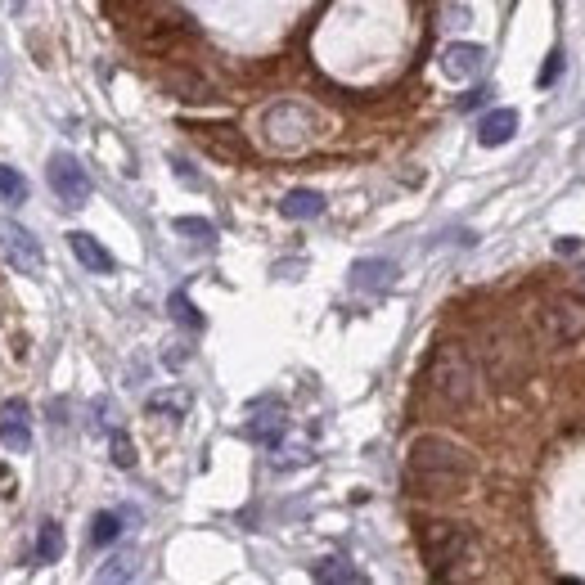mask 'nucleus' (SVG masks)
Returning a JSON list of instances; mask_svg holds the SVG:
<instances>
[{
  "label": "nucleus",
  "mask_w": 585,
  "mask_h": 585,
  "mask_svg": "<svg viewBox=\"0 0 585 585\" xmlns=\"http://www.w3.org/2000/svg\"><path fill=\"white\" fill-rule=\"evenodd\" d=\"M405 482L419 495H459L473 482V455L459 441L423 432L414 437L410 459H405Z\"/></svg>",
  "instance_id": "nucleus-1"
},
{
  "label": "nucleus",
  "mask_w": 585,
  "mask_h": 585,
  "mask_svg": "<svg viewBox=\"0 0 585 585\" xmlns=\"http://www.w3.org/2000/svg\"><path fill=\"white\" fill-rule=\"evenodd\" d=\"M477 536L468 522H450V518H428L419 527V554L428 563L432 576H455L459 567L473 558Z\"/></svg>",
  "instance_id": "nucleus-2"
},
{
  "label": "nucleus",
  "mask_w": 585,
  "mask_h": 585,
  "mask_svg": "<svg viewBox=\"0 0 585 585\" xmlns=\"http://www.w3.org/2000/svg\"><path fill=\"white\" fill-rule=\"evenodd\" d=\"M324 131V117L320 108L302 104V99H279V104H270L266 113H261V140L270 144V149H306L311 140H320Z\"/></svg>",
  "instance_id": "nucleus-3"
},
{
  "label": "nucleus",
  "mask_w": 585,
  "mask_h": 585,
  "mask_svg": "<svg viewBox=\"0 0 585 585\" xmlns=\"http://www.w3.org/2000/svg\"><path fill=\"white\" fill-rule=\"evenodd\" d=\"M428 392L437 396L441 405H468L477 396V365L468 360L464 347L455 342H441L428 360V374H423Z\"/></svg>",
  "instance_id": "nucleus-4"
},
{
  "label": "nucleus",
  "mask_w": 585,
  "mask_h": 585,
  "mask_svg": "<svg viewBox=\"0 0 585 585\" xmlns=\"http://www.w3.org/2000/svg\"><path fill=\"white\" fill-rule=\"evenodd\" d=\"M540 333H545L554 347H572V342L585 338V297H549L540 306Z\"/></svg>",
  "instance_id": "nucleus-5"
},
{
  "label": "nucleus",
  "mask_w": 585,
  "mask_h": 585,
  "mask_svg": "<svg viewBox=\"0 0 585 585\" xmlns=\"http://www.w3.org/2000/svg\"><path fill=\"white\" fill-rule=\"evenodd\" d=\"M0 252H5V261L18 270V275L41 279V270H45L41 239H36L32 230H23L18 221H9V216H0Z\"/></svg>",
  "instance_id": "nucleus-6"
},
{
  "label": "nucleus",
  "mask_w": 585,
  "mask_h": 585,
  "mask_svg": "<svg viewBox=\"0 0 585 585\" xmlns=\"http://www.w3.org/2000/svg\"><path fill=\"white\" fill-rule=\"evenodd\" d=\"M45 176H50V189L59 194L63 207H86L90 203V176H86V167H81L72 153H50Z\"/></svg>",
  "instance_id": "nucleus-7"
},
{
  "label": "nucleus",
  "mask_w": 585,
  "mask_h": 585,
  "mask_svg": "<svg viewBox=\"0 0 585 585\" xmlns=\"http://www.w3.org/2000/svg\"><path fill=\"white\" fill-rule=\"evenodd\" d=\"M0 446H9L14 455L32 450V419H27V401H9L0 410Z\"/></svg>",
  "instance_id": "nucleus-8"
},
{
  "label": "nucleus",
  "mask_w": 585,
  "mask_h": 585,
  "mask_svg": "<svg viewBox=\"0 0 585 585\" xmlns=\"http://www.w3.org/2000/svg\"><path fill=\"white\" fill-rule=\"evenodd\" d=\"M482 68H486V50H482V45H473V41H455V45H446V50H441V72H446V77H455V81L477 77Z\"/></svg>",
  "instance_id": "nucleus-9"
},
{
  "label": "nucleus",
  "mask_w": 585,
  "mask_h": 585,
  "mask_svg": "<svg viewBox=\"0 0 585 585\" xmlns=\"http://www.w3.org/2000/svg\"><path fill=\"white\" fill-rule=\"evenodd\" d=\"M68 248H72V257L81 261V266L90 270V275H113V252L104 248V243L95 239V234H86V230H72L68 234Z\"/></svg>",
  "instance_id": "nucleus-10"
},
{
  "label": "nucleus",
  "mask_w": 585,
  "mask_h": 585,
  "mask_svg": "<svg viewBox=\"0 0 585 585\" xmlns=\"http://www.w3.org/2000/svg\"><path fill=\"white\" fill-rule=\"evenodd\" d=\"M392 284H396V266L387 257H360L351 266V288H360V293H383Z\"/></svg>",
  "instance_id": "nucleus-11"
},
{
  "label": "nucleus",
  "mask_w": 585,
  "mask_h": 585,
  "mask_svg": "<svg viewBox=\"0 0 585 585\" xmlns=\"http://www.w3.org/2000/svg\"><path fill=\"white\" fill-rule=\"evenodd\" d=\"M513 135H518V113H513V108H495V113H486L482 122H477V144H482V149H500Z\"/></svg>",
  "instance_id": "nucleus-12"
},
{
  "label": "nucleus",
  "mask_w": 585,
  "mask_h": 585,
  "mask_svg": "<svg viewBox=\"0 0 585 585\" xmlns=\"http://www.w3.org/2000/svg\"><path fill=\"white\" fill-rule=\"evenodd\" d=\"M284 432H288V419H284V410H279V405H270L266 414H252V419L243 423V437L257 441V446H270V450L284 441Z\"/></svg>",
  "instance_id": "nucleus-13"
},
{
  "label": "nucleus",
  "mask_w": 585,
  "mask_h": 585,
  "mask_svg": "<svg viewBox=\"0 0 585 585\" xmlns=\"http://www.w3.org/2000/svg\"><path fill=\"white\" fill-rule=\"evenodd\" d=\"M320 212L324 194H315V189H288L284 203H279V216H288V221H315Z\"/></svg>",
  "instance_id": "nucleus-14"
},
{
  "label": "nucleus",
  "mask_w": 585,
  "mask_h": 585,
  "mask_svg": "<svg viewBox=\"0 0 585 585\" xmlns=\"http://www.w3.org/2000/svg\"><path fill=\"white\" fill-rule=\"evenodd\" d=\"M311 576L324 581V585H360L365 581V572H356L347 558H320V563L311 567Z\"/></svg>",
  "instance_id": "nucleus-15"
},
{
  "label": "nucleus",
  "mask_w": 585,
  "mask_h": 585,
  "mask_svg": "<svg viewBox=\"0 0 585 585\" xmlns=\"http://www.w3.org/2000/svg\"><path fill=\"white\" fill-rule=\"evenodd\" d=\"M36 563H59L63 558V527L54 518L41 522V531H36Z\"/></svg>",
  "instance_id": "nucleus-16"
},
{
  "label": "nucleus",
  "mask_w": 585,
  "mask_h": 585,
  "mask_svg": "<svg viewBox=\"0 0 585 585\" xmlns=\"http://www.w3.org/2000/svg\"><path fill=\"white\" fill-rule=\"evenodd\" d=\"M225 126H189V135H198V144H207L212 153H221V158H239V140H225Z\"/></svg>",
  "instance_id": "nucleus-17"
},
{
  "label": "nucleus",
  "mask_w": 585,
  "mask_h": 585,
  "mask_svg": "<svg viewBox=\"0 0 585 585\" xmlns=\"http://www.w3.org/2000/svg\"><path fill=\"white\" fill-rule=\"evenodd\" d=\"M117 536H122V513L99 509L95 518H90V540H95V545H113Z\"/></svg>",
  "instance_id": "nucleus-18"
},
{
  "label": "nucleus",
  "mask_w": 585,
  "mask_h": 585,
  "mask_svg": "<svg viewBox=\"0 0 585 585\" xmlns=\"http://www.w3.org/2000/svg\"><path fill=\"white\" fill-rule=\"evenodd\" d=\"M0 198L5 203H27V176L14 167H0Z\"/></svg>",
  "instance_id": "nucleus-19"
},
{
  "label": "nucleus",
  "mask_w": 585,
  "mask_h": 585,
  "mask_svg": "<svg viewBox=\"0 0 585 585\" xmlns=\"http://www.w3.org/2000/svg\"><path fill=\"white\" fill-rule=\"evenodd\" d=\"M185 410H189V396L185 392H176V396L162 392V396H153V401H149V414H171V419H180Z\"/></svg>",
  "instance_id": "nucleus-20"
},
{
  "label": "nucleus",
  "mask_w": 585,
  "mask_h": 585,
  "mask_svg": "<svg viewBox=\"0 0 585 585\" xmlns=\"http://www.w3.org/2000/svg\"><path fill=\"white\" fill-rule=\"evenodd\" d=\"M135 576V554H113L108 567H99V581H126Z\"/></svg>",
  "instance_id": "nucleus-21"
},
{
  "label": "nucleus",
  "mask_w": 585,
  "mask_h": 585,
  "mask_svg": "<svg viewBox=\"0 0 585 585\" xmlns=\"http://www.w3.org/2000/svg\"><path fill=\"white\" fill-rule=\"evenodd\" d=\"M171 311H176V320H180V324H185V329H194V333H198V329H203V315H198V311H194V302H189V297H185V293H171Z\"/></svg>",
  "instance_id": "nucleus-22"
},
{
  "label": "nucleus",
  "mask_w": 585,
  "mask_h": 585,
  "mask_svg": "<svg viewBox=\"0 0 585 585\" xmlns=\"http://www.w3.org/2000/svg\"><path fill=\"white\" fill-rule=\"evenodd\" d=\"M176 230H180V234H194L198 243H216V230H212L207 221H198V216H180Z\"/></svg>",
  "instance_id": "nucleus-23"
},
{
  "label": "nucleus",
  "mask_w": 585,
  "mask_h": 585,
  "mask_svg": "<svg viewBox=\"0 0 585 585\" xmlns=\"http://www.w3.org/2000/svg\"><path fill=\"white\" fill-rule=\"evenodd\" d=\"M113 464H117V468H135V446L122 437V432L113 437Z\"/></svg>",
  "instance_id": "nucleus-24"
},
{
  "label": "nucleus",
  "mask_w": 585,
  "mask_h": 585,
  "mask_svg": "<svg viewBox=\"0 0 585 585\" xmlns=\"http://www.w3.org/2000/svg\"><path fill=\"white\" fill-rule=\"evenodd\" d=\"M558 72H563V54H549L545 72H540V86H554V81H558Z\"/></svg>",
  "instance_id": "nucleus-25"
},
{
  "label": "nucleus",
  "mask_w": 585,
  "mask_h": 585,
  "mask_svg": "<svg viewBox=\"0 0 585 585\" xmlns=\"http://www.w3.org/2000/svg\"><path fill=\"white\" fill-rule=\"evenodd\" d=\"M486 99H491V90H486V86H477V90H468V95L459 99V108H464V113H468V108H482Z\"/></svg>",
  "instance_id": "nucleus-26"
},
{
  "label": "nucleus",
  "mask_w": 585,
  "mask_h": 585,
  "mask_svg": "<svg viewBox=\"0 0 585 585\" xmlns=\"http://www.w3.org/2000/svg\"><path fill=\"white\" fill-rule=\"evenodd\" d=\"M576 248H581V239H572V234H567V239H554V252H558V257H572Z\"/></svg>",
  "instance_id": "nucleus-27"
},
{
  "label": "nucleus",
  "mask_w": 585,
  "mask_h": 585,
  "mask_svg": "<svg viewBox=\"0 0 585 585\" xmlns=\"http://www.w3.org/2000/svg\"><path fill=\"white\" fill-rule=\"evenodd\" d=\"M581 279H585V266H581Z\"/></svg>",
  "instance_id": "nucleus-28"
}]
</instances>
